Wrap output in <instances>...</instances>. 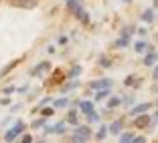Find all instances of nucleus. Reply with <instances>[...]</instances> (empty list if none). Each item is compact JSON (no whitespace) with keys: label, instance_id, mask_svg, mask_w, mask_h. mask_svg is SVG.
<instances>
[{"label":"nucleus","instance_id":"f257e3e1","mask_svg":"<svg viewBox=\"0 0 158 143\" xmlns=\"http://www.w3.org/2000/svg\"><path fill=\"white\" fill-rule=\"evenodd\" d=\"M65 4H67V10L73 12L83 24H89V12L85 10L83 0H65Z\"/></svg>","mask_w":158,"mask_h":143},{"label":"nucleus","instance_id":"f03ea898","mask_svg":"<svg viewBox=\"0 0 158 143\" xmlns=\"http://www.w3.org/2000/svg\"><path fill=\"white\" fill-rule=\"evenodd\" d=\"M24 129H27V123L19 119V121H16V123H14L12 127H10V129H8V131H6V133H4V141L12 143V141H14V139H16V137H20V135L24 133Z\"/></svg>","mask_w":158,"mask_h":143},{"label":"nucleus","instance_id":"7ed1b4c3","mask_svg":"<svg viewBox=\"0 0 158 143\" xmlns=\"http://www.w3.org/2000/svg\"><path fill=\"white\" fill-rule=\"evenodd\" d=\"M150 125H152V115H148V113H142V115L134 117V127L136 129H146Z\"/></svg>","mask_w":158,"mask_h":143},{"label":"nucleus","instance_id":"20e7f679","mask_svg":"<svg viewBox=\"0 0 158 143\" xmlns=\"http://www.w3.org/2000/svg\"><path fill=\"white\" fill-rule=\"evenodd\" d=\"M112 85H114L112 79H98V81L89 83V89L91 91H102V89H112Z\"/></svg>","mask_w":158,"mask_h":143},{"label":"nucleus","instance_id":"39448f33","mask_svg":"<svg viewBox=\"0 0 158 143\" xmlns=\"http://www.w3.org/2000/svg\"><path fill=\"white\" fill-rule=\"evenodd\" d=\"M49 69H51V63H49V60H43V63H39V65L35 67V69L28 71V75H31V77H41L43 73H49Z\"/></svg>","mask_w":158,"mask_h":143},{"label":"nucleus","instance_id":"423d86ee","mask_svg":"<svg viewBox=\"0 0 158 143\" xmlns=\"http://www.w3.org/2000/svg\"><path fill=\"white\" fill-rule=\"evenodd\" d=\"M150 107H152L150 103H138V105H134L130 109V113H128V115H130V117H136V115H142V113H148Z\"/></svg>","mask_w":158,"mask_h":143},{"label":"nucleus","instance_id":"0eeeda50","mask_svg":"<svg viewBox=\"0 0 158 143\" xmlns=\"http://www.w3.org/2000/svg\"><path fill=\"white\" fill-rule=\"evenodd\" d=\"M107 131H110L112 135H122V133H124V119L112 121V123L107 125Z\"/></svg>","mask_w":158,"mask_h":143},{"label":"nucleus","instance_id":"6e6552de","mask_svg":"<svg viewBox=\"0 0 158 143\" xmlns=\"http://www.w3.org/2000/svg\"><path fill=\"white\" fill-rule=\"evenodd\" d=\"M77 109H79V113H81V115L87 117L89 113H93V111H95V105H93L91 101H81V103H77Z\"/></svg>","mask_w":158,"mask_h":143},{"label":"nucleus","instance_id":"1a4fd4ad","mask_svg":"<svg viewBox=\"0 0 158 143\" xmlns=\"http://www.w3.org/2000/svg\"><path fill=\"white\" fill-rule=\"evenodd\" d=\"M75 135H79V137H83V139H89L91 137V127L89 125H77L75 127Z\"/></svg>","mask_w":158,"mask_h":143},{"label":"nucleus","instance_id":"9d476101","mask_svg":"<svg viewBox=\"0 0 158 143\" xmlns=\"http://www.w3.org/2000/svg\"><path fill=\"white\" fill-rule=\"evenodd\" d=\"M49 133H53V135H63V133H67V121H59V123L51 125V131H49Z\"/></svg>","mask_w":158,"mask_h":143},{"label":"nucleus","instance_id":"9b49d317","mask_svg":"<svg viewBox=\"0 0 158 143\" xmlns=\"http://www.w3.org/2000/svg\"><path fill=\"white\" fill-rule=\"evenodd\" d=\"M12 6H19V8H33L37 6V0H10Z\"/></svg>","mask_w":158,"mask_h":143},{"label":"nucleus","instance_id":"f8f14e48","mask_svg":"<svg viewBox=\"0 0 158 143\" xmlns=\"http://www.w3.org/2000/svg\"><path fill=\"white\" fill-rule=\"evenodd\" d=\"M79 115H81V113H79V109H73V111H69V113H67V125H75V127H77L79 125Z\"/></svg>","mask_w":158,"mask_h":143},{"label":"nucleus","instance_id":"ddd939ff","mask_svg":"<svg viewBox=\"0 0 158 143\" xmlns=\"http://www.w3.org/2000/svg\"><path fill=\"white\" fill-rule=\"evenodd\" d=\"M158 63V52L154 51V52H146V56H144V67H154Z\"/></svg>","mask_w":158,"mask_h":143},{"label":"nucleus","instance_id":"4468645a","mask_svg":"<svg viewBox=\"0 0 158 143\" xmlns=\"http://www.w3.org/2000/svg\"><path fill=\"white\" fill-rule=\"evenodd\" d=\"M148 42H146V41H138V42H136V44H134V51L136 52H140V55H146V52H148Z\"/></svg>","mask_w":158,"mask_h":143},{"label":"nucleus","instance_id":"2eb2a0df","mask_svg":"<svg viewBox=\"0 0 158 143\" xmlns=\"http://www.w3.org/2000/svg\"><path fill=\"white\" fill-rule=\"evenodd\" d=\"M142 22H146V24L154 22V8H146L142 12Z\"/></svg>","mask_w":158,"mask_h":143},{"label":"nucleus","instance_id":"dca6fc26","mask_svg":"<svg viewBox=\"0 0 158 143\" xmlns=\"http://www.w3.org/2000/svg\"><path fill=\"white\" fill-rule=\"evenodd\" d=\"M107 135H110V131H107V125H99L98 133H95V139H98V141H102V139H106Z\"/></svg>","mask_w":158,"mask_h":143},{"label":"nucleus","instance_id":"f3484780","mask_svg":"<svg viewBox=\"0 0 158 143\" xmlns=\"http://www.w3.org/2000/svg\"><path fill=\"white\" fill-rule=\"evenodd\" d=\"M39 111H41V117H45V119H49V117L55 115V107H51V105L49 107H41Z\"/></svg>","mask_w":158,"mask_h":143},{"label":"nucleus","instance_id":"a211bd4d","mask_svg":"<svg viewBox=\"0 0 158 143\" xmlns=\"http://www.w3.org/2000/svg\"><path fill=\"white\" fill-rule=\"evenodd\" d=\"M69 105V99L67 97H61V99H55V101H53V107H55V109H63V107H67Z\"/></svg>","mask_w":158,"mask_h":143},{"label":"nucleus","instance_id":"6ab92c4d","mask_svg":"<svg viewBox=\"0 0 158 143\" xmlns=\"http://www.w3.org/2000/svg\"><path fill=\"white\" fill-rule=\"evenodd\" d=\"M134 137H136V135L132 133V131H124V133L120 135V143H130Z\"/></svg>","mask_w":158,"mask_h":143},{"label":"nucleus","instance_id":"aec40b11","mask_svg":"<svg viewBox=\"0 0 158 143\" xmlns=\"http://www.w3.org/2000/svg\"><path fill=\"white\" fill-rule=\"evenodd\" d=\"M122 105V97H112L110 101H107V109H116V107H120Z\"/></svg>","mask_w":158,"mask_h":143},{"label":"nucleus","instance_id":"412c9836","mask_svg":"<svg viewBox=\"0 0 158 143\" xmlns=\"http://www.w3.org/2000/svg\"><path fill=\"white\" fill-rule=\"evenodd\" d=\"M122 105H126V107H134V105H136V97H134V95L122 97Z\"/></svg>","mask_w":158,"mask_h":143},{"label":"nucleus","instance_id":"4be33fe9","mask_svg":"<svg viewBox=\"0 0 158 143\" xmlns=\"http://www.w3.org/2000/svg\"><path fill=\"white\" fill-rule=\"evenodd\" d=\"M75 87H79V81H71V83H67L65 87H61V93H69V91H73Z\"/></svg>","mask_w":158,"mask_h":143},{"label":"nucleus","instance_id":"5701e85b","mask_svg":"<svg viewBox=\"0 0 158 143\" xmlns=\"http://www.w3.org/2000/svg\"><path fill=\"white\" fill-rule=\"evenodd\" d=\"M107 95H110V89H102V91H95V101H103Z\"/></svg>","mask_w":158,"mask_h":143},{"label":"nucleus","instance_id":"b1692460","mask_svg":"<svg viewBox=\"0 0 158 143\" xmlns=\"http://www.w3.org/2000/svg\"><path fill=\"white\" fill-rule=\"evenodd\" d=\"M99 119H102V115H99L98 111H93V113H89V115H87L89 123H99Z\"/></svg>","mask_w":158,"mask_h":143},{"label":"nucleus","instance_id":"393cba45","mask_svg":"<svg viewBox=\"0 0 158 143\" xmlns=\"http://www.w3.org/2000/svg\"><path fill=\"white\" fill-rule=\"evenodd\" d=\"M81 75V67L79 65H73V69L69 71V79H75V77H79Z\"/></svg>","mask_w":158,"mask_h":143},{"label":"nucleus","instance_id":"a878e982","mask_svg":"<svg viewBox=\"0 0 158 143\" xmlns=\"http://www.w3.org/2000/svg\"><path fill=\"white\" fill-rule=\"evenodd\" d=\"M20 143H35V139H33L31 133H23L20 135Z\"/></svg>","mask_w":158,"mask_h":143},{"label":"nucleus","instance_id":"bb28decb","mask_svg":"<svg viewBox=\"0 0 158 143\" xmlns=\"http://www.w3.org/2000/svg\"><path fill=\"white\" fill-rule=\"evenodd\" d=\"M99 65H102L103 69H110V67H112V59H107V56H102V59H99Z\"/></svg>","mask_w":158,"mask_h":143},{"label":"nucleus","instance_id":"cd10ccee","mask_svg":"<svg viewBox=\"0 0 158 143\" xmlns=\"http://www.w3.org/2000/svg\"><path fill=\"white\" fill-rule=\"evenodd\" d=\"M130 143H148V139H146L144 137V135H136V137L134 139H132V141Z\"/></svg>","mask_w":158,"mask_h":143},{"label":"nucleus","instance_id":"c85d7f7f","mask_svg":"<svg viewBox=\"0 0 158 143\" xmlns=\"http://www.w3.org/2000/svg\"><path fill=\"white\" fill-rule=\"evenodd\" d=\"M69 143H87V139H83V137H79V135H75L73 133V137H71V141Z\"/></svg>","mask_w":158,"mask_h":143},{"label":"nucleus","instance_id":"c756f323","mask_svg":"<svg viewBox=\"0 0 158 143\" xmlns=\"http://www.w3.org/2000/svg\"><path fill=\"white\" fill-rule=\"evenodd\" d=\"M43 125H47V119H45V117H41V119H37V121L33 123V127H43Z\"/></svg>","mask_w":158,"mask_h":143},{"label":"nucleus","instance_id":"7c9ffc66","mask_svg":"<svg viewBox=\"0 0 158 143\" xmlns=\"http://www.w3.org/2000/svg\"><path fill=\"white\" fill-rule=\"evenodd\" d=\"M134 81H136V77H126L124 85H126V87H134Z\"/></svg>","mask_w":158,"mask_h":143},{"label":"nucleus","instance_id":"2f4dec72","mask_svg":"<svg viewBox=\"0 0 158 143\" xmlns=\"http://www.w3.org/2000/svg\"><path fill=\"white\" fill-rule=\"evenodd\" d=\"M152 79H154V81H158V63L154 65V69H152Z\"/></svg>","mask_w":158,"mask_h":143},{"label":"nucleus","instance_id":"473e14b6","mask_svg":"<svg viewBox=\"0 0 158 143\" xmlns=\"http://www.w3.org/2000/svg\"><path fill=\"white\" fill-rule=\"evenodd\" d=\"M14 65H16V63H10V65L6 67V69L2 71V73H0V77H2V75H6V73H8V71H12V69H14Z\"/></svg>","mask_w":158,"mask_h":143},{"label":"nucleus","instance_id":"72a5a7b5","mask_svg":"<svg viewBox=\"0 0 158 143\" xmlns=\"http://www.w3.org/2000/svg\"><path fill=\"white\" fill-rule=\"evenodd\" d=\"M49 103H51V97H47V99H43V101L39 103V109H41V107H45V105H49Z\"/></svg>","mask_w":158,"mask_h":143},{"label":"nucleus","instance_id":"f704fd0d","mask_svg":"<svg viewBox=\"0 0 158 143\" xmlns=\"http://www.w3.org/2000/svg\"><path fill=\"white\" fill-rule=\"evenodd\" d=\"M156 123H158V111H156V113H152V125H150V127H154Z\"/></svg>","mask_w":158,"mask_h":143},{"label":"nucleus","instance_id":"c9c22d12","mask_svg":"<svg viewBox=\"0 0 158 143\" xmlns=\"http://www.w3.org/2000/svg\"><path fill=\"white\" fill-rule=\"evenodd\" d=\"M0 105H10V97H4V99H0Z\"/></svg>","mask_w":158,"mask_h":143},{"label":"nucleus","instance_id":"e433bc0d","mask_svg":"<svg viewBox=\"0 0 158 143\" xmlns=\"http://www.w3.org/2000/svg\"><path fill=\"white\" fill-rule=\"evenodd\" d=\"M67 41H69V38H67V37H63V34L59 37V42H61V44H67Z\"/></svg>","mask_w":158,"mask_h":143},{"label":"nucleus","instance_id":"4c0bfd02","mask_svg":"<svg viewBox=\"0 0 158 143\" xmlns=\"http://www.w3.org/2000/svg\"><path fill=\"white\" fill-rule=\"evenodd\" d=\"M138 34H140V37H146V34H148V30H146V28H140Z\"/></svg>","mask_w":158,"mask_h":143},{"label":"nucleus","instance_id":"58836bf2","mask_svg":"<svg viewBox=\"0 0 158 143\" xmlns=\"http://www.w3.org/2000/svg\"><path fill=\"white\" fill-rule=\"evenodd\" d=\"M47 52H49V55H53V52H55V46L49 44V46H47Z\"/></svg>","mask_w":158,"mask_h":143},{"label":"nucleus","instance_id":"ea45409f","mask_svg":"<svg viewBox=\"0 0 158 143\" xmlns=\"http://www.w3.org/2000/svg\"><path fill=\"white\" fill-rule=\"evenodd\" d=\"M4 93H6V95H10V93H14V87H6V89H4Z\"/></svg>","mask_w":158,"mask_h":143},{"label":"nucleus","instance_id":"a19ab883","mask_svg":"<svg viewBox=\"0 0 158 143\" xmlns=\"http://www.w3.org/2000/svg\"><path fill=\"white\" fill-rule=\"evenodd\" d=\"M152 91H154V93H158V85H154V87H152Z\"/></svg>","mask_w":158,"mask_h":143},{"label":"nucleus","instance_id":"79ce46f5","mask_svg":"<svg viewBox=\"0 0 158 143\" xmlns=\"http://www.w3.org/2000/svg\"><path fill=\"white\" fill-rule=\"evenodd\" d=\"M124 2H126V4H130V2H132V0H124Z\"/></svg>","mask_w":158,"mask_h":143},{"label":"nucleus","instance_id":"37998d69","mask_svg":"<svg viewBox=\"0 0 158 143\" xmlns=\"http://www.w3.org/2000/svg\"><path fill=\"white\" fill-rule=\"evenodd\" d=\"M39 143H43V141H39Z\"/></svg>","mask_w":158,"mask_h":143}]
</instances>
